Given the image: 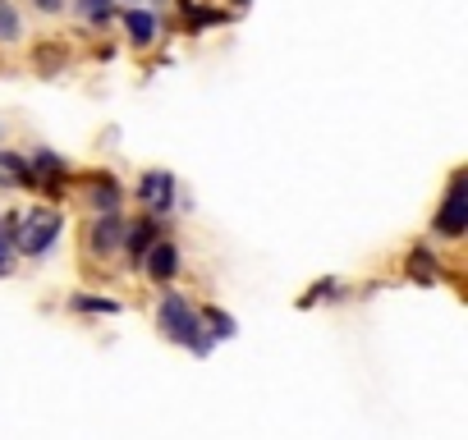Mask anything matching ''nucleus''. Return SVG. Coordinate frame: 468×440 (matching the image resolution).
Segmentation results:
<instances>
[{
    "mask_svg": "<svg viewBox=\"0 0 468 440\" xmlns=\"http://www.w3.org/2000/svg\"><path fill=\"white\" fill-rule=\"evenodd\" d=\"M156 326H161V335L165 340H175V344H184V349H193L197 358H207L211 353V335H207V326H202V317L188 308V299L184 294H161V308H156Z\"/></svg>",
    "mask_w": 468,
    "mask_h": 440,
    "instance_id": "nucleus-1",
    "label": "nucleus"
},
{
    "mask_svg": "<svg viewBox=\"0 0 468 440\" xmlns=\"http://www.w3.org/2000/svg\"><path fill=\"white\" fill-rule=\"evenodd\" d=\"M60 235V215L56 211H33V215H15V248L28 257H42Z\"/></svg>",
    "mask_w": 468,
    "mask_h": 440,
    "instance_id": "nucleus-2",
    "label": "nucleus"
},
{
    "mask_svg": "<svg viewBox=\"0 0 468 440\" xmlns=\"http://www.w3.org/2000/svg\"><path fill=\"white\" fill-rule=\"evenodd\" d=\"M436 235H445V239H459L463 230H468V183H463V170L450 179V193H445V202H441V211H436Z\"/></svg>",
    "mask_w": 468,
    "mask_h": 440,
    "instance_id": "nucleus-3",
    "label": "nucleus"
},
{
    "mask_svg": "<svg viewBox=\"0 0 468 440\" xmlns=\"http://www.w3.org/2000/svg\"><path fill=\"white\" fill-rule=\"evenodd\" d=\"M124 215L120 211H101L92 225H88V253L92 257H111V253H120L124 248Z\"/></svg>",
    "mask_w": 468,
    "mask_h": 440,
    "instance_id": "nucleus-4",
    "label": "nucleus"
},
{
    "mask_svg": "<svg viewBox=\"0 0 468 440\" xmlns=\"http://www.w3.org/2000/svg\"><path fill=\"white\" fill-rule=\"evenodd\" d=\"M138 202L147 206V211H170L175 206V174H165V170H147L143 179H138Z\"/></svg>",
    "mask_w": 468,
    "mask_h": 440,
    "instance_id": "nucleus-5",
    "label": "nucleus"
},
{
    "mask_svg": "<svg viewBox=\"0 0 468 440\" xmlns=\"http://www.w3.org/2000/svg\"><path fill=\"white\" fill-rule=\"evenodd\" d=\"M143 271H147L156 285L175 280V271H179V248H175V244H152V248L143 253Z\"/></svg>",
    "mask_w": 468,
    "mask_h": 440,
    "instance_id": "nucleus-6",
    "label": "nucleus"
},
{
    "mask_svg": "<svg viewBox=\"0 0 468 440\" xmlns=\"http://www.w3.org/2000/svg\"><path fill=\"white\" fill-rule=\"evenodd\" d=\"M124 28H129V42H133V47H152V42H156V15H152V10H138V5H133V10L124 15Z\"/></svg>",
    "mask_w": 468,
    "mask_h": 440,
    "instance_id": "nucleus-7",
    "label": "nucleus"
},
{
    "mask_svg": "<svg viewBox=\"0 0 468 440\" xmlns=\"http://www.w3.org/2000/svg\"><path fill=\"white\" fill-rule=\"evenodd\" d=\"M156 244V220L147 215V220H138V225L133 230H124V248H129V257L133 262H143V253Z\"/></svg>",
    "mask_w": 468,
    "mask_h": 440,
    "instance_id": "nucleus-8",
    "label": "nucleus"
},
{
    "mask_svg": "<svg viewBox=\"0 0 468 440\" xmlns=\"http://www.w3.org/2000/svg\"><path fill=\"white\" fill-rule=\"evenodd\" d=\"M74 10H79V19L83 24H111L115 19V0H74Z\"/></svg>",
    "mask_w": 468,
    "mask_h": 440,
    "instance_id": "nucleus-9",
    "label": "nucleus"
},
{
    "mask_svg": "<svg viewBox=\"0 0 468 440\" xmlns=\"http://www.w3.org/2000/svg\"><path fill=\"white\" fill-rule=\"evenodd\" d=\"M88 197H92V206H97V211H120V197H124V193H120V183H115V179H97Z\"/></svg>",
    "mask_w": 468,
    "mask_h": 440,
    "instance_id": "nucleus-10",
    "label": "nucleus"
},
{
    "mask_svg": "<svg viewBox=\"0 0 468 440\" xmlns=\"http://www.w3.org/2000/svg\"><path fill=\"white\" fill-rule=\"evenodd\" d=\"M202 326H207V335H211V340H234V335H239L234 317H229V312H220V308H211V312L202 317Z\"/></svg>",
    "mask_w": 468,
    "mask_h": 440,
    "instance_id": "nucleus-11",
    "label": "nucleus"
},
{
    "mask_svg": "<svg viewBox=\"0 0 468 440\" xmlns=\"http://www.w3.org/2000/svg\"><path fill=\"white\" fill-rule=\"evenodd\" d=\"M409 276H413L418 285H431V280H436V262H427V248H413V257H409Z\"/></svg>",
    "mask_w": 468,
    "mask_h": 440,
    "instance_id": "nucleus-12",
    "label": "nucleus"
},
{
    "mask_svg": "<svg viewBox=\"0 0 468 440\" xmlns=\"http://www.w3.org/2000/svg\"><path fill=\"white\" fill-rule=\"evenodd\" d=\"M69 308H74V312H120L115 299H88V294H74Z\"/></svg>",
    "mask_w": 468,
    "mask_h": 440,
    "instance_id": "nucleus-13",
    "label": "nucleus"
},
{
    "mask_svg": "<svg viewBox=\"0 0 468 440\" xmlns=\"http://www.w3.org/2000/svg\"><path fill=\"white\" fill-rule=\"evenodd\" d=\"M19 37V15L10 0H0V42H15Z\"/></svg>",
    "mask_w": 468,
    "mask_h": 440,
    "instance_id": "nucleus-14",
    "label": "nucleus"
},
{
    "mask_svg": "<svg viewBox=\"0 0 468 440\" xmlns=\"http://www.w3.org/2000/svg\"><path fill=\"white\" fill-rule=\"evenodd\" d=\"M188 10V28H202V24H220V15L216 10H207V5H184Z\"/></svg>",
    "mask_w": 468,
    "mask_h": 440,
    "instance_id": "nucleus-15",
    "label": "nucleus"
},
{
    "mask_svg": "<svg viewBox=\"0 0 468 440\" xmlns=\"http://www.w3.org/2000/svg\"><path fill=\"white\" fill-rule=\"evenodd\" d=\"M33 5H37L42 15H60V10H65V0H33Z\"/></svg>",
    "mask_w": 468,
    "mask_h": 440,
    "instance_id": "nucleus-16",
    "label": "nucleus"
},
{
    "mask_svg": "<svg viewBox=\"0 0 468 440\" xmlns=\"http://www.w3.org/2000/svg\"><path fill=\"white\" fill-rule=\"evenodd\" d=\"M234 5H249V0H234Z\"/></svg>",
    "mask_w": 468,
    "mask_h": 440,
    "instance_id": "nucleus-17",
    "label": "nucleus"
},
{
    "mask_svg": "<svg viewBox=\"0 0 468 440\" xmlns=\"http://www.w3.org/2000/svg\"><path fill=\"white\" fill-rule=\"evenodd\" d=\"M133 5H138V0H133Z\"/></svg>",
    "mask_w": 468,
    "mask_h": 440,
    "instance_id": "nucleus-18",
    "label": "nucleus"
}]
</instances>
